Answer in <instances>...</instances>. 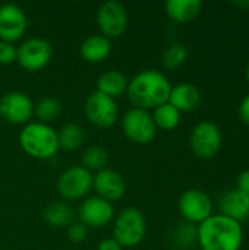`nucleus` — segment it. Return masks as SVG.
<instances>
[{"label": "nucleus", "instance_id": "nucleus-1", "mask_svg": "<svg viewBox=\"0 0 249 250\" xmlns=\"http://www.w3.org/2000/svg\"><path fill=\"white\" fill-rule=\"evenodd\" d=\"M172 83L169 78L154 69L141 70L128 83V98L136 108L154 110L169 101Z\"/></svg>", "mask_w": 249, "mask_h": 250}, {"label": "nucleus", "instance_id": "nucleus-2", "mask_svg": "<svg viewBox=\"0 0 249 250\" xmlns=\"http://www.w3.org/2000/svg\"><path fill=\"white\" fill-rule=\"evenodd\" d=\"M201 250H241L244 243L242 224L222 214H213L197 226Z\"/></svg>", "mask_w": 249, "mask_h": 250}, {"label": "nucleus", "instance_id": "nucleus-3", "mask_svg": "<svg viewBox=\"0 0 249 250\" xmlns=\"http://www.w3.org/2000/svg\"><path fill=\"white\" fill-rule=\"evenodd\" d=\"M19 146L35 160H48L59 152L57 132L40 122H29L19 132Z\"/></svg>", "mask_w": 249, "mask_h": 250}, {"label": "nucleus", "instance_id": "nucleus-4", "mask_svg": "<svg viewBox=\"0 0 249 250\" xmlns=\"http://www.w3.org/2000/svg\"><path fill=\"white\" fill-rule=\"evenodd\" d=\"M147 231V223L144 214L135 208L128 207L113 218V239L122 248H135L138 246Z\"/></svg>", "mask_w": 249, "mask_h": 250}, {"label": "nucleus", "instance_id": "nucleus-5", "mask_svg": "<svg viewBox=\"0 0 249 250\" xmlns=\"http://www.w3.org/2000/svg\"><path fill=\"white\" fill-rule=\"evenodd\" d=\"M123 135L134 144L147 145L157 136V127L150 111L132 107L122 117Z\"/></svg>", "mask_w": 249, "mask_h": 250}, {"label": "nucleus", "instance_id": "nucleus-6", "mask_svg": "<svg viewBox=\"0 0 249 250\" xmlns=\"http://www.w3.org/2000/svg\"><path fill=\"white\" fill-rule=\"evenodd\" d=\"M189 145L192 152L203 160H208L216 157L223 145V135L214 122H200L191 130Z\"/></svg>", "mask_w": 249, "mask_h": 250}, {"label": "nucleus", "instance_id": "nucleus-7", "mask_svg": "<svg viewBox=\"0 0 249 250\" xmlns=\"http://www.w3.org/2000/svg\"><path fill=\"white\" fill-rule=\"evenodd\" d=\"M57 193L66 201H79L92 189V174L82 166L66 168L56 182Z\"/></svg>", "mask_w": 249, "mask_h": 250}, {"label": "nucleus", "instance_id": "nucleus-8", "mask_svg": "<svg viewBox=\"0 0 249 250\" xmlns=\"http://www.w3.org/2000/svg\"><path fill=\"white\" fill-rule=\"evenodd\" d=\"M53 57V47L44 38H28L16 47V62L26 72L43 70Z\"/></svg>", "mask_w": 249, "mask_h": 250}, {"label": "nucleus", "instance_id": "nucleus-9", "mask_svg": "<svg viewBox=\"0 0 249 250\" xmlns=\"http://www.w3.org/2000/svg\"><path fill=\"white\" fill-rule=\"evenodd\" d=\"M84 113L92 126L98 129H109L117 122L119 107L116 100L95 91L88 95L84 104Z\"/></svg>", "mask_w": 249, "mask_h": 250}, {"label": "nucleus", "instance_id": "nucleus-10", "mask_svg": "<svg viewBox=\"0 0 249 250\" xmlns=\"http://www.w3.org/2000/svg\"><path fill=\"white\" fill-rule=\"evenodd\" d=\"M0 117L18 126H25L34 117V101L21 91H10L0 97Z\"/></svg>", "mask_w": 249, "mask_h": 250}, {"label": "nucleus", "instance_id": "nucleus-11", "mask_svg": "<svg viewBox=\"0 0 249 250\" xmlns=\"http://www.w3.org/2000/svg\"><path fill=\"white\" fill-rule=\"evenodd\" d=\"M178 208L183 220L195 226L213 215V201L210 195L201 189L185 190L179 198Z\"/></svg>", "mask_w": 249, "mask_h": 250}, {"label": "nucleus", "instance_id": "nucleus-12", "mask_svg": "<svg viewBox=\"0 0 249 250\" xmlns=\"http://www.w3.org/2000/svg\"><path fill=\"white\" fill-rule=\"evenodd\" d=\"M128 12L125 6L116 0L104 1L97 12V23L100 34L110 41L123 35L128 28Z\"/></svg>", "mask_w": 249, "mask_h": 250}, {"label": "nucleus", "instance_id": "nucleus-13", "mask_svg": "<svg viewBox=\"0 0 249 250\" xmlns=\"http://www.w3.org/2000/svg\"><path fill=\"white\" fill-rule=\"evenodd\" d=\"M78 218L87 229H101L113 221L114 209L110 202L98 196H90L81 202L78 208Z\"/></svg>", "mask_w": 249, "mask_h": 250}, {"label": "nucleus", "instance_id": "nucleus-14", "mask_svg": "<svg viewBox=\"0 0 249 250\" xmlns=\"http://www.w3.org/2000/svg\"><path fill=\"white\" fill-rule=\"evenodd\" d=\"M28 21L25 12L13 3L0 6V41L15 42L26 32Z\"/></svg>", "mask_w": 249, "mask_h": 250}, {"label": "nucleus", "instance_id": "nucleus-15", "mask_svg": "<svg viewBox=\"0 0 249 250\" xmlns=\"http://www.w3.org/2000/svg\"><path fill=\"white\" fill-rule=\"evenodd\" d=\"M92 189L97 193L95 196L113 204L123 198L126 192V183L120 173L106 167L92 176Z\"/></svg>", "mask_w": 249, "mask_h": 250}, {"label": "nucleus", "instance_id": "nucleus-16", "mask_svg": "<svg viewBox=\"0 0 249 250\" xmlns=\"http://www.w3.org/2000/svg\"><path fill=\"white\" fill-rule=\"evenodd\" d=\"M219 214L242 224L249 218V196L236 188L229 189L219 198Z\"/></svg>", "mask_w": 249, "mask_h": 250}, {"label": "nucleus", "instance_id": "nucleus-17", "mask_svg": "<svg viewBox=\"0 0 249 250\" xmlns=\"http://www.w3.org/2000/svg\"><path fill=\"white\" fill-rule=\"evenodd\" d=\"M169 103L178 108L181 113H188L195 110L201 103L200 89L189 82H182L176 86H172Z\"/></svg>", "mask_w": 249, "mask_h": 250}, {"label": "nucleus", "instance_id": "nucleus-18", "mask_svg": "<svg viewBox=\"0 0 249 250\" xmlns=\"http://www.w3.org/2000/svg\"><path fill=\"white\" fill-rule=\"evenodd\" d=\"M112 53V41L101 34L87 37L79 47L81 57L88 63H100Z\"/></svg>", "mask_w": 249, "mask_h": 250}, {"label": "nucleus", "instance_id": "nucleus-19", "mask_svg": "<svg viewBox=\"0 0 249 250\" xmlns=\"http://www.w3.org/2000/svg\"><path fill=\"white\" fill-rule=\"evenodd\" d=\"M166 15L176 23L192 22L203 10L201 0H167L164 4Z\"/></svg>", "mask_w": 249, "mask_h": 250}, {"label": "nucleus", "instance_id": "nucleus-20", "mask_svg": "<svg viewBox=\"0 0 249 250\" xmlns=\"http://www.w3.org/2000/svg\"><path fill=\"white\" fill-rule=\"evenodd\" d=\"M128 83H129V81L126 79V76L122 72L112 69L98 76L97 92H101V94L116 100L117 97H122L123 94H126Z\"/></svg>", "mask_w": 249, "mask_h": 250}, {"label": "nucleus", "instance_id": "nucleus-21", "mask_svg": "<svg viewBox=\"0 0 249 250\" xmlns=\"http://www.w3.org/2000/svg\"><path fill=\"white\" fill-rule=\"evenodd\" d=\"M43 218L50 227H56V229L66 227L68 229L73 223L75 211L72 209V207L69 204L57 201V202H51L50 205H47L44 208Z\"/></svg>", "mask_w": 249, "mask_h": 250}, {"label": "nucleus", "instance_id": "nucleus-22", "mask_svg": "<svg viewBox=\"0 0 249 250\" xmlns=\"http://www.w3.org/2000/svg\"><path fill=\"white\" fill-rule=\"evenodd\" d=\"M57 141H59V149L72 152L82 146L85 141V132L81 125L70 122L60 127V130L57 132Z\"/></svg>", "mask_w": 249, "mask_h": 250}, {"label": "nucleus", "instance_id": "nucleus-23", "mask_svg": "<svg viewBox=\"0 0 249 250\" xmlns=\"http://www.w3.org/2000/svg\"><path fill=\"white\" fill-rule=\"evenodd\" d=\"M181 111L175 108L169 101L156 107L153 116V120L156 123L157 130H173L179 126L181 123Z\"/></svg>", "mask_w": 249, "mask_h": 250}, {"label": "nucleus", "instance_id": "nucleus-24", "mask_svg": "<svg viewBox=\"0 0 249 250\" xmlns=\"http://www.w3.org/2000/svg\"><path fill=\"white\" fill-rule=\"evenodd\" d=\"M62 113V103L56 97H44L37 104H34V116L37 122L48 125L54 122Z\"/></svg>", "mask_w": 249, "mask_h": 250}, {"label": "nucleus", "instance_id": "nucleus-25", "mask_svg": "<svg viewBox=\"0 0 249 250\" xmlns=\"http://www.w3.org/2000/svg\"><path fill=\"white\" fill-rule=\"evenodd\" d=\"M188 59V48L182 42H172L169 44L161 54V66L166 70H176L185 64Z\"/></svg>", "mask_w": 249, "mask_h": 250}, {"label": "nucleus", "instance_id": "nucleus-26", "mask_svg": "<svg viewBox=\"0 0 249 250\" xmlns=\"http://www.w3.org/2000/svg\"><path fill=\"white\" fill-rule=\"evenodd\" d=\"M107 163H109V152L104 146H100V145H92L87 148L81 158V166L87 168L88 171H92V170L100 171L106 168Z\"/></svg>", "mask_w": 249, "mask_h": 250}, {"label": "nucleus", "instance_id": "nucleus-27", "mask_svg": "<svg viewBox=\"0 0 249 250\" xmlns=\"http://www.w3.org/2000/svg\"><path fill=\"white\" fill-rule=\"evenodd\" d=\"M173 243L179 250H191L198 245V231L197 226L191 223H182L176 227L173 233Z\"/></svg>", "mask_w": 249, "mask_h": 250}, {"label": "nucleus", "instance_id": "nucleus-28", "mask_svg": "<svg viewBox=\"0 0 249 250\" xmlns=\"http://www.w3.org/2000/svg\"><path fill=\"white\" fill-rule=\"evenodd\" d=\"M87 234H88V229L81 224L79 221L78 223H72L69 227H68V231H66V236L69 239V242L72 243H81L87 239Z\"/></svg>", "mask_w": 249, "mask_h": 250}, {"label": "nucleus", "instance_id": "nucleus-29", "mask_svg": "<svg viewBox=\"0 0 249 250\" xmlns=\"http://www.w3.org/2000/svg\"><path fill=\"white\" fill-rule=\"evenodd\" d=\"M16 62V47L12 42L0 41V64H10Z\"/></svg>", "mask_w": 249, "mask_h": 250}, {"label": "nucleus", "instance_id": "nucleus-30", "mask_svg": "<svg viewBox=\"0 0 249 250\" xmlns=\"http://www.w3.org/2000/svg\"><path fill=\"white\" fill-rule=\"evenodd\" d=\"M236 189H239L241 192H244L245 195L249 196V168L244 170L238 174L236 179Z\"/></svg>", "mask_w": 249, "mask_h": 250}, {"label": "nucleus", "instance_id": "nucleus-31", "mask_svg": "<svg viewBox=\"0 0 249 250\" xmlns=\"http://www.w3.org/2000/svg\"><path fill=\"white\" fill-rule=\"evenodd\" d=\"M238 113H239L241 122L245 123L247 126H249V94L242 98V101H241V104H239Z\"/></svg>", "mask_w": 249, "mask_h": 250}, {"label": "nucleus", "instance_id": "nucleus-32", "mask_svg": "<svg viewBox=\"0 0 249 250\" xmlns=\"http://www.w3.org/2000/svg\"><path fill=\"white\" fill-rule=\"evenodd\" d=\"M123 248L113 239V237H110V239H104V240H101L100 243H98V248L97 250H122Z\"/></svg>", "mask_w": 249, "mask_h": 250}, {"label": "nucleus", "instance_id": "nucleus-33", "mask_svg": "<svg viewBox=\"0 0 249 250\" xmlns=\"http://www.w3.org/2000/svg\"><path fill=\"white\" fill-rule=\"evenodd\" d=\"M233 7H238L239 10H242V12H245V10H248L249 9V0H236V1H232L230 3Z\"/></svg>", "mask_w": 249, "mask_h": 250}, {"label": "nucleus", "instance_id": "nucleus-34", "mask_svg": "<svg viewBox=\"0 0 249 250\" xmlns=\"http://www.w3.org/2000/svg\"><path fill=\"white\" fill-rule=\"evenodd\" d=\"M245 76H247V81H248V83H249V62H248V64H247V70H245Z\"/></svg>", "mask_w": 249, "mask_h": 250}]
</instances>
